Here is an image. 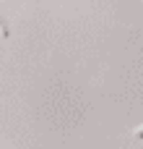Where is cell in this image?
Instances as JSON below:
<instances>
[{
    "instance_id": "cell-1",
    "label": "cell",
    "mask_w": 143,
    "mask_h": 149,
    "mask_svg": "<svg viewBox=\"0 0 143 149\" xmlns=\"http://www.w3.org/2000/svg\"><path fill=\"white\" fill-rule=\"evenodd\" d=\"M133 136H143V126H138V128L133 131Z\"/></svg>"
}]
</instances>
